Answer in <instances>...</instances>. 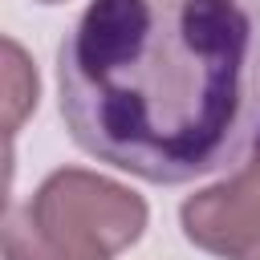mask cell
I'll use <instances>...</instances> for the list:
<instances>
[{
	"label": "cell",
	"instance_id": "cell-1",
	"mask_svg": "<svg viewBox=\"0 0 260 260\" xmlns=\"http://www.w3.org/2000/svg\"><path fill=\"white\" fill-rule=\"evenodd\" d=\"M69 138L146 183L232 167L260 130L256 0H89L57 45Z\"/></svg>",
	"mask_w": 260,
	"mask_h": 260
},
{
	"label": "cell",
	"instance_id": "cell-2",
	"mask_svg": "<svg viewBox=\"0 0 260 260\" xmlns=\"http://www.w3.org/2000/svg\"><path fill=\"white\" fill-rule=\"evenodd\" d=\"M146 228V203L81 167L53 171L4 219V260H114Z\"/></svg>",
	"mask_w": 260,
	"mask_h": 260
},
{
	"label": "cell",
	"instance_id": "cell-3",
	"mask_svg": "<svg viewBox=\"0 0 260 260\" xmlns=\"http://www.w3.org/2000/svg\"><path fill=\"white\" fill-rule=\"evenodd\" d=\"M183 236L223 260L260 256V138L252 158L219 187H207L183 203Z\"/></svg>",
	"mask_w": 260,
	"mask_h": 260
},
{
	"label": "cell",
	"instance_id": "cell-4",
	"mask_svg": "<svg viewBox=\"0 0 260 260\" xmlns=\"http://www.w3.org/2000/svg\"><path fill=\"white\" fill-rule=\"evenodd\" d=\"M37 106V73L24 61L20 45L8 37L4 41V134L16 138L24 114Z\"/></svg>",
	"mask_w": 260,
	"mask_h": 260
},
{
	"label": "cell",
	"instance_id": "cell-5",
	"mask_svg": "<svg viewBox=\"0 0 260 260\" xmlns=\"http://www.w3.org/2000/svg\"><path fill=\"white\" fill-rule=\"evenodd\" d=\"M41 4H57V0H41Z\"/></svg>",
	"mask_w": 260,
	"mask_h": 260
},
{
	"label": "cell",
	"instance_id": "cell-6",
	"mask_svg": "<svg viewBox=\"0 0 260 260\" xmlns=\"http://www.w3.org/2000/svg\"><path fill=\"white\" fill-rule=\"evenodd\" d=\"M256 260H260V256H256Z\"/></svg>",
	"mask_w": 260,
	"mask_h": 260
}]
</instances>
